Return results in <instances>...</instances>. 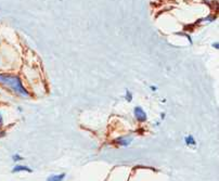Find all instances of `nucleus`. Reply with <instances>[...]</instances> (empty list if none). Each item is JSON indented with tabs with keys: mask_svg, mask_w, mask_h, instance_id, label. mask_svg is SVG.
Masks as SVG:
<instances>
[{
	"mask_svg": "<svg viewBox=\"0 0 219 181\" xmlns=\"http://www.w3.org/2000/svg\"><path fill=\"white\" fill-rule=\"evenodd\" d=\"M64 178H65V174L51 175L47 178V181H63Z\"/></svg>",
	"mask_w": 219,
	"mask_h": 181,
	"instance_id": "obj_5",
	"label": "nucleus"
},
{
	"mask_svg": "<svg viewBox=\"0 0 219 181\" xmlns=\"http://www.w3.org/2000/svg\"><path fill=\"white\" fill-rule=\"evenodd\" d=\"M32 172L33 170L29 167L24 166V165H15L12 168V172Z\"/></svg>",
	"mask_w": 219,
	"mask_h": 181,
	"instance_id": "obj_4",
	"label": "nucleus"
},
{
	"mask_svg": "<svg viewBox=\"0 0 219 181\" xmlns=\"http://www.w3.org/2000/svg\"><path fill=\"white\" fill-rule=\"evenodd\" d=\"M135 116H136L137 121H141V123L146 121V114L141 106H136L135 107Z\"/></svg>",
	"mask_w": 219,
	"mask_h": 181,
	"instance_id": "obj_2",
	"label": "nucleus"
},
{
	"mask_svg": "<svg viewBox=\"0 0 219 181\" xmlns=\"http://www.w3.org/2000/svg\"><path fill=\"white\" fill-rule=\"evenodd\" d=\"M3 124V119H2V114L0 113V129H1V126Z\"/></svg>",
	"mask_w": 219,
	"mask_h": 181,
	"instance_id": "obj_9",
	"label": "nucleus"
},
{
	"mask_svg": "<svg viewBox=\"0 0 219 181\" xmlns=\"http://www.w3.org/2000/svg\"><path fill=\"white\" fill-rule=\"evenodd\" d=\"M126 100H128L129 102H130V101L132 100V94H131V92L128 91V90L126 91Z\"/></svg>",
	"mask_w": 219,
	"mask_h": 181,
	"instance_id": "obj_8",
	"label": "nucleus"
},
{
	"mask_svg": "<svg viewBox=\"0 0 219 181\" xmlns=\"http://www.w3.org/2000/svg\"><path fill=\"white\" fill-rule=\"evenodd\" d=\"M0 84L5 85V87L12 89L15 93L22 96V97H28V91L24 88L20 77L9 74H0Z\"/></svg>",
	"mask_w": 219,
	"mask_h": 181,
	"instance_id": "obj_1",
	"label": "nucleus"
},
{
	"mask_svg": "<svg viewBox=\"0 0 219 181\" xmlns=\"http://www.w3.org/2000/svg\"><path fill=\"white\" fill-rule=\"evenodd\" d=\"M12 159L14 161V162H20V161H23V157L22 156H20V154H14L12 156Z\"/></svg>",
	"mask_w": 219,
	"mask_h": 181,
	"instance_id": "obj_7",
	"label": "nucleus"
},
{
	"mask_svg": "<svg viewBox=\"0 0 219 181\" xmlns=\"http://www.w3.org/2000/svg\"><path fill=\"white\" fill-rule=\"evenodd\" d=\"M185 144L187 145H193V147L196 144V142H195L193 136H187V137L185 138Z\"/></svg>",
	"mask_w": 219,
	"mask_h": 181,
	"instance_id": "obj_6",
	"label": "nucleus"
},
{
	"mask_svg": "<svg viewBox=\"0 0 219 181\" xmlns=\"http://www.w3.org/2000/svg\"><path fill=\"white\" fill-rule=\"evenodd\" d=\"M213 46H214L215 48H217V49H218V44H214V45H213Z\"/></svg>",
	"mask_w": 219,
	"mask_h": 181,
	"instance_id": "obj_10",
	"label": "nucleus"
},
{
	"mask_svg": "<svg viewBox=\"0 0 219 181\" xmlns=\"http://www.w3.org/2000/svg\"><path fill=\"white\" fill-rule=\"evenodd\" d=\"M132 141V137H120L115 139L114 142L118 145H123V147H128Z\"/></svg>",
	"mask_w": 219,
	"mask_h": 181,
	"instance_id": "obj_3",
	"label": "nucleus"
}]
</instances>
